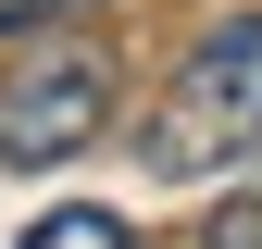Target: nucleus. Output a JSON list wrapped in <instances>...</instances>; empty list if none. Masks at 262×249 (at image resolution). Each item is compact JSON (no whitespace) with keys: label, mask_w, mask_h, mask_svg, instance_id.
I'll list each match as a JSON object with an SVG mask.
<instances>
[{"label":"nucleus","mask_w":262,"mask_h":249,"mask_svg":"<svg viewBox=\"0 0 262 249\" xmlns=\"http://www.w3.org/2000/svg\"><path fill=\"white\" fill-rule=\"evenodd\" d=\"M100 124H113V62L100 50H38L25 75H0V162L13 175L75 162Z\"/></svg>","instance_id":"obj_2"},{"label":"nucleus","mask_w":262,"mask_h":249,"mask_svg":"<svg viewBox=\"0 0 262 249\" xmlns=\"http://www.w3.org/2000/svg\"><path fill=\"white\" fill-rule=\"evenodd\" d=\"M237 150H262V13H225L200 25V50L175 62V87H162V112L138 124V162L150 175H225Z\"/></svg>","instance_id":"obj_1"},{"label":"nucleus","mask_w":262,"mask_h":249,"mask_svg":"<svg viewBox=\"0 0 262 249\" xmlns=\"http://www.w3.org/2000/svg\"><path fill=\"white\" fill-rule=\"evenodd\" d=\"M200 249H262V187H250V200H225V212H212V225H200Z\"/></svg>","instance_id":"obj_4"},{"label":"nucleus","mask_w":262,"mask_h":249,"mask_svg":"<svg viewBox=\"0 0 262 249\" xmlns=\"http://www.w3.org/2000/svg\"><path fill=\"white\" fill-rule=\"evenodd\" d=\"M25 249H138V237H125V212H88V200H75V212H50Z\"/></svg>","instance_id":"obj_3"},{"label":"nucleus","mask_w":262,"mask_h":249,"mask_svg":"<svg viewBox=\"0 0 262 249\" xmlns=\"http://www.w3.org/2000/svg\"><path fill=\"white\" fill-rule=\"evenodd\" d=\"M50 13H75V0H0V25H50Z\"/></svg>","instance_id":"obj_5"}]
</instances>
